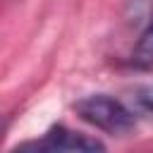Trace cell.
<instances>
[{"instance_id":"obj_1","label":"cell","mask_w":153,"mask_h":153,"mask_svg":"<svg viewBox=\"0 0 153 153\" xmlns=\"http://www.w3.org/2000/svg\"><path fill=\"white\" fill-rule=\"evenodd\" d=\"M74 110L84 122L110 134L129 131L136 120L120 98H110V96H86L74 105Z\"/></svg>"},{"instance_id":"obj_2","label":"cell","mask_w":153,"mask_h":153,"mask_svg":"<svg viewBox=\"0 0 153 153\" xmlns=\"http://www.w3.org/2000/svg\"><path fill=\"white\" fill-rule=\"evenodd\" d=\"M45 139L50 143V153H108L100 139L76 134L65 127H53Z\"/></svg>"},{"instance_id":"obj_3","label":"cell","mask_w":153,"mask_h":153,"mask_svg":"<svg viewBox=\"0 0 153 153\" xmlns=\"http://www.w3.org/2000/svg\"><path fill=\"white\" fill-rule=\"evenodd\" d=\"M134 117H153V84H136L122 98Z\"/></svg>"},{"instance_id":"obj_4","label":"cell","mask_w":153,"mask_h":153,"mask_svg":"<svg viewBox=\"0 0 153 153\" xmlns=\"http://www.w3.org/2000/svg\"><path fill=\"white\" fill-rule=\"evenodd\" d=\"M131 65L139 69H153V10H151V17H148L136 45H134Z\"/></svg>"},{"instance_id":"obj_5","label":"cell","mask_w":153,"mask_h":153,"mask_svg":"<svg viewBox=\"0 0 153 153\" xmlns=\"http://www.w3.org/2000/svg\"><path fill=\"white\" fill-rule=\"evenodd\" d=\"M10 153H50V143L48 139H38V141H24L19 146H14Z\"/></svg>"}]
</instances>
